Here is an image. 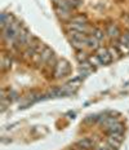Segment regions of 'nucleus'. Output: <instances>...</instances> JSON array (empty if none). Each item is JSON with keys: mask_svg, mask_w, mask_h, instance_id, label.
Instances as JSON below:
<instances>
[{"mask_svg": "<svg viewBox=\"0 0 129 150\" xmlns=\"http://www.w3.org/2000/svg\"><path fill=\"white\" fill-rule=\"evenodd\" d=\"M97 58H98V61L101 62V64H109V62H111L112 60V54H110V53L106 51V49H101L98 56H97Z\"/></svg>", "mask_w": 129, "mask_h": 150, "instance_id": "f257e3e1", "label": "nucleus"}, {"mask_svg": "<svg viewBox=\"0 0 129 150\" xmlns=\"http://www.w3.org/2000/svg\"><path fill=\"white\" fill-rule=\"evenodd\" d=\"M78 145H79V148L81 149H90L93 146V141L90 139H83V140H80L79 142H78Z\"/></svg>", "mask_w": 129, "mask_h": 150, "instance_id": "f03ea898", "label": "nucleus"}]
</instances>
